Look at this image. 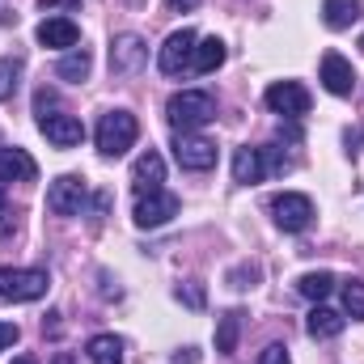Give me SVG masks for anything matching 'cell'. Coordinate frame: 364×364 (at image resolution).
Segmentation results:
<instances>
[{
	"mask_svg": "<svg viewBox=\"0 0 364 364\" xmlns=\"http://www.w3.org/2000/svg\"><path fill=\"white\" fill-rule=\"evenodd\" d=\"M166 119H170L174 132H199L203 123L216 119V102H212V93H203V90H182L166 102Z\"/></svg>",
	"mask_w": 364,
	"mask_h": 364,
	"instance_id": "1",
	"label": "cell"
},
{
	"mask_svg": "<svg viewBox=\"0 0 364 364\" xmlns=\"http://www.w3.org/2000/svg\"><path fill=\"white\" fill-rule=\"evenodd\" d=\"M136 136H140V123H136L132 110H106V114L97 119V132H93L102 157H123V153L136 144Z\"/></svg>",
	"mask_w": 364,
	"mask_h": 364,
	"instance_id": "2",
	"label": "cell"
},
{
	"mask_svg": "<svg viewBox=\"0 0 364 364\" xmlns=\"http://www.w3.org/2000/svg\"><path fill=\"white\" fill-rule=\"evenodd\" d=\"M47 272H38V267H0V301H13V305H21V301H38L43 292H47Z\"/></svg>",
	"mask_w": 364,
	"mask_h": 364,
	"instance_id": "3",
	"label": "cell"
},
{
	"mask_svg": "<svg viewBox=\"0 0 364 364\" xmlns=\"http://www.w3.org/2000/svg\"><path fill=\"white\" fill-rule=\"evenodd\" d=\"M85 199H90V186L81 174H60V178L47 186V208L55 216H81L85 212Z\"/></svg>",
	"mask_w": 364,
	"mask_h": 364,
	"instance_id": "4",
	"label": "cell"
},
{
	"mask_svg": "<svg viewBox=\"0 0 364 364\" xmlns=\"http://www.w3.org/2000/svg\"><path fill=\"white\" fill-rule=\"evenodd\" d=\"M178 195L174 191H149V195H140L136 199V212H132V220L140 225V229H161V225H170L174 216H178Z\"/></svg>",
	"mask_w": 364,
	"mask_h": 364,
	"instance_id": "5",
	"label": "cell"
},
{
	"mask_svg": "<svg viewBox=\"0 0 364 364\" xmlns=\"http://www.w3.org/2000/svg\"><path fill=\"white\" fill-rule=\"evenodd\" d=\"M272 212H275V225L284 233H305L309 220H314V199L301 195V191H284L272 199Z\"/></svg>",
	"mask_w": 364,
	"mask_h": 364,
	"instance_id": "6",
	"label": "cell"
},
{
	"mask_svg": "<svg viewBox=\"0 0 364 364\" xmlns=\"http://www.w3.org/2000/svg\"><path fill=\"white\" fill-rule=\"evenodd\" d=\"M174 157H178L182 170L203 174V170L216 166V144H212L208 136H199V132H178V136H174Z\"/></svg>",
	"mask_w": 364,
	"mask_h": 364,
	"instance_id": "7",
	"label": "cell"
},
{
	"mask_svg": "<svg viewBox=\"0 0 364 364\" xmlns=\"http://www.w3.org/2000/svg\"><path fill=\"white\" fill-rule=\"evenodd\" d=\"M195 30H174L166 43H161V51H157V68L166 73V77H182V68H191V60H195Z\"/></svg>",
	"mask_w": 364,
	"mask_h": 364,
	"instance_id": "8",
	"label": "cell"
},
{
	"mask_svg": "<svg viewBox=\"0 0 364 364\" xmlns=\"http://www.w3.org/2000/svg\"><path fill=\"white\" fill-rule=\"evenodd\" d=\"M263 102H267V110L284 114V119H301L309 110V90L301 81H275L272 90L263 93Z\"/></svg>",
	"mask_w": 364,
	"mask_h": 364,
	"instance_id": "9",
	"label": "cell"
},
{
	"mask_svg": "<svg viewBox=\"0 0 364 364\" xmlns=\"http://www.w3.org/2000/svg\"><path fill=\"white\" fill-rule=\"evenodd\" d=\"M144 60H149V47H144V38H140V34H119V38L110 43V68H114L119 77L140 73V68H144Z\"/></svg>",
	"mask_w": 364,
	"mask_h": 364,
	"instance_id": "10",
	"label": "cell"
},
{
	"mask_svg": "<svg viewBox=\"0 0 364 364\" xmlns=\"http://www.w3.org/2000/svg\"><path fill=\"white\" fill-rule=\"evenodd\" d=\"M38 132H43L55 149H77V144L85 140V123H81L77 114H47V119H38Z\"/></svg>",
	"mask_w": 364,
	"mask_h": 364,
	"instance_id": "11",
	"label": "cell"
},
{
	"mask_svg": "<svg viewBox=\"0 0 364 364\" xmlns=\"http://www.w3.org/2000/svg\"><path fill=\"white\" fill-rule=\"evenodd\" d=\"M34 38H38L43 47H51V51H73L77 38H81V30H77L73 17H47V21H38Z\"/></svg>",
	"mask_w": 364,
	"mask_h": 364,
	"instance_id": "12",
	"label": "cell"
},
{
	"mask_svg": "<svg viewBox=\"0 0 364 364\" xmlns=\"http://www.w3.org/2000/svg\"><path fill=\"white\" fill-rule=\"evenodd\" d=\"M322 85H326V93H335V97H348V93L356 90V73H352V64L339 51H326L322 55Z\"/></svg>",
	"mask_w": 364,
	"mask_h": 364,
	"instance_id": "13",
	"label": "cell"
},
{
	"mask_svg": "<svg viewBox=\"0 0 364 364\" xmlns=\"http://www.w3.org/2000/svg\"><path fill=\"white\" fill-rule=\"evenodd\" d=\"M132 182H136V191L140 195H149V191H161V182H166V161H161V153H140L136 157V166H132Z\"/></svg>",
	"mask_w": 364,
	"mask_h": 364,
	"instance_id": "14",
	"label": "cell"
},
{
	"mask_svg": "<svg viewBox=\"0 0 364 364\" xmlns=\"http://www.w3.org/2000/svg\"><path fill=\"white\" fill-rule=\"evenodd\" d=\"M267 178V153L263 149H237L233 153V182H242V186H250V182H263Z\"/></svg>",
	"mask_w": 364,
	"mask_h": 364,
	"instance_id": "15",
	"label": "cell"
},
{
	"mask_svg": "<svg viewBox=\"0 0 364 364\" xmlns=\"http://www.w3.org/2000/svg\"><path fill=\"white\" fill-rule=\"evenodd\" d=\"M38 166L26 149H0V182H34Z\"/></svg>",
	"mask_w": 364,
	"mask_h": 364,
	"instance_id": "16",
	"label": "cell"
},
{
	"mask_svg": "<svg viewBox=\"0 0 364 364\" xmlns=\"http://www.w3.org/2000/svg\"><path fill=\"white\" fill-rule=\"evenodd\" d=\"M343 322H348V318H343L339 309H331V305L318 301V305L309 309V318H305V331H309V339H335V335L343 331Z\"/></svg>",
	"mask_w": 364,
	"mask_h": 364,
	"instance_id": "17",
	"label": "cell"
},
{
	"mask_svg": "<svg viewBox=\"0 0 364 364\" xmlns=\"http://www.w3.org/2000/svg\"><path fill=\"white\" fill-rule=\"evenodd\" d=\"M360 17V0H322V26L326 30H352Z\"/></svg>",
	"mask_w": 364,
	"mask_h": 364,
	"instance_id": "18",
	"label": "cell"
},
{
	"mask_svg": "<svg viewBox=\"0 0 364 364\" xmlns=\"http://www.w3.org/2000/svg\"><path fill=\"white\" fill-rule=\"evenodd\" d=\"M225 55H229V51H225V43H220L216 34H212V38H199V43H195V60H191V68L208 77V73H216V68L225 64Z\"/></svg>",
	"mask_w": 364,
	"mask_h": 364,
	"instance_id": "19",
	"label": "cell"
},
{
	"mask_svg": "<svg viewBox=\"0 0 364 364\" xmlns=\"http://www.w3.org/2000/svg\"><path fill=\"white\" fill-rule=\"evenodd\" d=\"M90 68H93L90 51H85V47H73V51H64V55H60L55 77H60V81H85V77H90Z\"/></svg>",
	"mask_w": 364,
	"mask_h": 364,
	"instance_id": "20",
	"label": "cell"
},
{
	"mask_svg": "<svg viewBox=\"0 0 364 364\" xmlns=\"http://www.w3.org/2000/svg\"><path fill=\"white\" fill-rule=\"evenodd\" d=\"M237 335H242V314H237V309H229V314L216 322V352H220V356L237 352Z\"/></svg>",
	"mask_w": 364,
	"mask_h": 364,
	"instance_id": "21",
	"label": "cell"
},
{
	"mask_svg": "<svg viewBox=\"0 0 364 364\" xmlns=\"http://www.w3.org/2000/svg\"><path fill=\"white\" fill-rule=\"evenodd\" d=\"M331 288H335V275H331V272H305L301 279H296V292H301V296H309L314 305H318V301H326V296H331Z\"/></svg>",
	"mask_w": 364,
	"mask_h": 364,
	"instance_id": "22",
	"label": "cell"
},
{
	"mask_svg": "<svg viewBox=\"0 0 364 364\" xmlns=\"http://www.w3.org/2000/svg\"><path fill=\"white\" fill-rule=\"evenodd\" d=\"M85 352H90L93 364H123V343L114 335H93Z\"/></svg>",
	"mask_w": 364,
	"mask_h": 364,
	"instance_id": "23",
	"label": "cell"
},
{
	"mask_svg": "<svg viewBox=\"0 0 364 364\" xmlns=\"http://www.w3.org/2000/svg\"><path fill=\"white\" fill-rule=\"evenodd\" d=\"M21 81V60H0V102H9Z\"/></svg>",
	"mask_w": 364,
	"mask_h": 364,
	"instance_id": "24",
	"label": "cell"
},
{
	"mask_svg": "<svg viewBox=\"0 0 364 364\" xmlns=\"http://www.w3.org/2000/svg\"><path fill=\"white\" fill-rule=\"evenodd\" d=\"M343 309H348L356 322H364V284L360 279H348V284H343Z\"/></svg>",
	"mask_w": 364,
	"mask_h": 364,
	"instance_id": "25",
	"label": "cell"
},
{
	"mask_svg": "<svg viewBox=\"0 0 364 364\" xmlns=\"http://www.w3.org/2000/svg\"><path fill=\"white\" fill-rule=\"evenodd\" d=\"M259 364H292V356H288V348H284V343H272V348L259 356Z\"/></svg>",
	"mask_w": 364,
	"mask_h": 364,
	"instance_id": "26",
	"label": "cell"
},
{
	"mask_svg": "<svg viewBox=\"0 0 364 364\" xmlns=\"http://www.w3.org/2000/svg\"><path fill=\"white\" fill-rule=\"evenodd\" d=\"M178 301H186L191 309H203V288L199 284H186V288H178Z\"/></svg>",
	"mask_w": 364,
	"mask_h": 364,
	"instance_id": "27",
	"label": "cell"
},
{
	"mask_svg": "<svg viewBox=\"0 0 364 364\" xmlns=\"http://www.w3.org/2000/svg\"><path fill=\"white\" fill-rule=\"evenodd\" d=\"M17 339H21V331H17V322H0V352H4V348H13Z\"/></svg>",
	"mask_w": 364,
	"mask_h": 364,
	"instance_id": "28",
	"label": "cell"
},
{
	"mask_svg": "<svg viewBox=\"0 0 364 364\" xmlns=\"http://www.w3.org/2000/svg\"><path fill=\"white\" fill-rule=\"evenodd\" d=\"M51 106H55V93H38V97H34V114H38V119H47V110H51Z\"/></svg>",
	"mask_w": 364,
	"mask_h": 364,
	"instance_id": "29",
	"label": "cell"
},
{
	"mask_svg": "<svg viewBox=\"0 0 364 364\" xmlns=\"http://www.w3.org/2000/svg\"><path fill=\"white\" fill-rule=\"evenodd\" d=\"M81 0H38V9H77Z\"/></svg>",
	"mask_w": 364,
	"mask_h": 364,
	"instance_id": "30",
	"label": "cell"
},
{
	"mask_svg": "<svg viewBox=\"0 0 364 364\" xmlns=\"http://www.w3.org/2000/svg\"><path fill=\"white\" fill-rule=\"evenodd\" d=\"M199 4H203V0H170L174 13H191V9H199Z\"/></svg>",
	"mask_w": 364,
	"mask_h": 364,
	"instance_id": "31",
	"label": "cell"
},
{
	"mask_svg": "<svg viewBox=\"0 0 364 364\" xmlns=\"http://www.w3.org/2000/svg\"><path fill=\"white\" fill-rule=\"evenodd\" d=\"M51 364H77V356H73V352H55V356H51Z\"/></svg>",
	"mask_w": 364,
	"mask_h": 364,
	"instance_id": "32",
	"label": "cell"
},
{
	"mask_svg": "<svg viewBox=\"0 0 364 364\" xmlns=\"http://www.w3.org/2000/svg\"><path fill=\"white\" fill-rule=\"evenodd\" d=\"M174 364H195V348H186V352H178V356H174Z\"/></svg>",
	"mask_w": 364,
	"mask_h": 364,
	"instance_id": "33",
	"label": "cell"
},
{
	"mask_svg": "<svg viewBox=\"0 0 364 364\" xmlns=\"http://www.w3.org/2000/svg\"><path fill=\"white\" fill-rule=\"evenodd\" d=\"M13 364H34V360H30V356H17V360H13Z\"/></svg>",
	"mask_w": 364,
	"mask_h": 364,
	"instance_id": "34",
	"label": "cell"
},
{
	"mask_svg": "<svg viewBox=\"0 0 364 364\" xmlns=\"http://www.w3.org/2000/svg\"><path fill=\"white\" fill-rule=\"evenodd\" d=\"M0 212H4V182H0Z\"/></svg>",
	"mask_w": 364,
	"mask_h": 364,
	"instance_id": "35",
	"label": "cell"
},
{
	"mask_svg": "<svg viewBox=\"0 0 364 364\" xmlns=\"http://www.w3.org/2000/svg\"><path fill=\"white\" fill-rule=\"evenodd\" d=\"M360 51H364V34H360Z\"/></svg>",
	"mask_w": 364,
	"mask_h": 364,
	"instance_id": "36",
	"label": "cell"
}]
</instances>
